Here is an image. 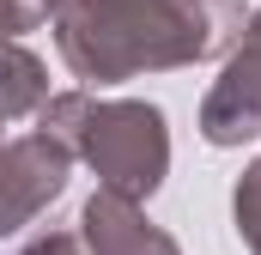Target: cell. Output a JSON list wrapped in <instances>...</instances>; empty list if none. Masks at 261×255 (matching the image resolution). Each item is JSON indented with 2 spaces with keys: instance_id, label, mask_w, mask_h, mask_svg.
Here are the masks:
<instances>
[{
  "instance_id": "6da1fadb",
  "label": "cell",
  "mask_w": 261,
  "mask_h": 255,
  "mask_svg": "<svg viewBox=\"0 0 261 255\" xmlns=\"http://www.w3.org/2000/svg\"><path fill=\"white\" fill-rule=\"evenodd\" d=\"M213 37L182 0H91L61 31L67 61L85 79H116L134 67H170L200 55Z\"/></svg>"
},
{
  "instance_id": "7a4b0ae2",
  "label": "cell",
  "mask_w": 261,
  "mask_h": 255,
  "mask_svg": "<svg viewBox=\"0 0 261 255\" xmlns=\"http://www.w3.org/2000/svg\"><path fill=\"white\" fill-rule=\"evenodd\" d=\"M85 152L91 164L116 183V194H146L164 170V122L146 104H110V110H85Z\"/></svg>"
},
{
  "instance_id": "3957f363",
  "label": "cell",
  "mask_w": 261,
  "mask_h": 255,
  "mask_svg": "<svg viewBox=\"0 0 261 255\" xmlns=\"http://www.w3.org/2000/svg\"><path fill=\"white\" fill-rule=\"evenodd\" d=\"M61 146H49V140H24V146H12L6 158H0V231H12L18 219H31L49 194L61 189Z\"/></svg>"
},
{
  "instance_id": "277c9868",
  "label": "cell",
  "mask_w": 261,
  "mask_h": 255,
  "mask_svg": "<svg viewBox=\"0 0 261 255\" xmlns=\"http://www.w3.org/2000/svg\"><path fill=\"white\" fill-rule=\"evenodd\" d=\"M255 128H261V55L231 67V79L206 104V140H219V146H231V140H243Z\"/></svg>"
},
{
  "instance_id": "5b68a950",
  "label": "cell",
  "mask_w": 261,
  "mask_h": 255,
  "mask_svg": "<svg viewBox=\"0 0 261 255\" xmlns=\"http://www.w3.org/2000/svg\"><path fill=\"white\" fill-rule=\"evenodd\" d=\"M85 231H91V249L97 255H176L158 231H146V225L134 219V207L122 194L91 200V207H85Z\"/></svg>"
},
{
  "instance_id": "8992f818",
  "label": "cell",
  "mask_w": 261,
  "mask_h": 255,
  "mask_svg": "<svg viewBox=\"0 0 261 255\" xmlns=\"http://www.w3.org/2000/svg\"><path fill=\"white\" fill-rule=\"evenodd\" d=\"M43 97V73L31 55H18V49H0V122L6 116H18V110H31Z\"/></svg>"
},
{
  "instance_id": "52a82bcc",
  "label": "cell",
  "mask_w": 261,
  "mask_h": 255,
  "mask_svg": "<svg viewBox=\"0 0 261 255\" xmlns=\"http://www.w3.org/2000/svg\"><path fill=\"white\" fill-rule=\"evenodd\" d=\"M237 225L249 231V243H255V255H261V164L249 170V183L237 189Z\"/></svg>"
},
{
  "instance_id": "ba28073f",
  "label": "cell",
  "mask_w": 261,
  "mask_h": 255,
  "mask_svg": "<svg viewBox=\"0 0 261 255\" xmlns=\"http://www.w3.org/2000/svg\"><path fill=\"white\" fill-rule=\"evenodd\" d=\"M24 255H73V243L67 237H43V243H31Z\"/></svg>"
}]
</instances>
